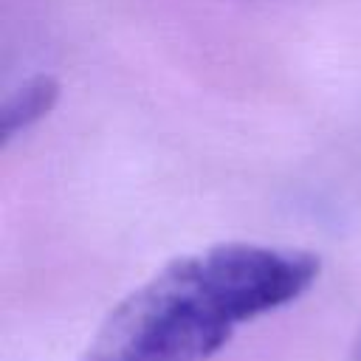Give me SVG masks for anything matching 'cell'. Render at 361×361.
Returning <instances> with one entry per match:
<instances>
[{
  "instance_id": "6da1fadb",
  "label": "cell",
  "mask_w": 361,
  "mask_h": 361,
  "mask_svg": "<svg viewBox=\"0 0 361 361\" xmlns=\"http://www.w3.org/2000/svg\"><path fill=\"white\" fill-rule=\"evenodd\" d=\"M319 268L310 251L265 243L178 257L107 313L82 361H206L243 324L305 296Z\"/></svg>"
},
{
  "instance_id": "7a4b0ae2",
  "label": "cell",
  "mask_w": 361,
  "mask_h": 361,
  "mask_svg": "<svg viewBox=\"0 0 361 361\" xmlns=\"http://www.w3.org/2000/svg\"><path fill=\"white\" fill-rule=\"evenodd\" d=\"M59 82L51 73L28 76L23 85H17L3 107H0V141L8 147L17 135L28 133L34 124H39L59 102Z\"/></svg>"
},
{
  "instance_id": "3957f363",
  "label": "cell",
  "mask_w": 361,
  "mask_h": 361,
  "mask_svg": "<svg viewBox=\"0 0 361 361\" xmlns=\"http://www.w3.org/2000/svg\"><path fill=\"white\" fill-rule=\"evenodd\" d=\"M353 361H361V336H358V341L353 347Z\"/></svg>"
}]
</instances>
